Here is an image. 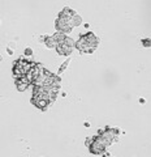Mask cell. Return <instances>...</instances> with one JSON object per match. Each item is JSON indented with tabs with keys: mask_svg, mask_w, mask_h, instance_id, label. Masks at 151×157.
<instances>
[{
	"mask_svg": "<svg viewBox=\"0 0 151 157\" xmlns=\"http://www.w3.org/2000/svg\"><path fill=\"white\" fill-rule=\"evenodd\" d=\"M81 38H84L87 45L91 46V47H96L98 46V43H99V38H96L95 34L92 32H87L86 34H82Z\"/></svg>",
	"mask_w": 151,
	"mask_h": 157,
	"instance_id": "obj_4",
	"label": "cell"
},
{
	"mask_svg": "<svg viewBox=\"0 0 151 157\" xmlns=\"http://www.w3.org/2000/svg\"><path fill=\"white\" fill-rule=\"evenodd\" d=\"M113 141H111L110 139L107 137L102 136V135H98V136H94V140H92L91 145L89 147V149L92 155H103L106 148L108 145H111Z\"/></svg>",
	"mask_w": 151,
	"mask_h": 157,
	"instance_id": "obj_1",
	"label": "cell"
},
{
	"mask_svg": "<svg viewBox=\"0 0 151 157\" xmlns=\"http://www.w3.org/2000/svg\"><path fill=\"white\" fill-rule=\"evenodd\" d=\"M68 64H69V59H68V60H65L64 63H63V66L59 68V73H63V72H64V71H65V68L68 67Z\"/></svg>",
	"mask_w": 151,
	"mask_h": 157,
	"instance_id": "obj_12",
	"label": "cell"
},
{
	"mask_svg": "<svg viewBox=\"0 0 151 157\" xmlns=\"http://www.w3.org/2000/svg\"><path fill=\"white\" fill-rule=\"evenodd\" d=\"M45 43H46V46L48 48H56L57 47V43H56L55 39H53V37H46L45 38Z\"/></svg>",
	"mask_w": 151,
	"mask_h": 157,
	"instance_id": "obj_8",
	"label": "cell"
},
{
	"mask_svg": "<svg viewBox=\"0 0 151 157\" xmlns=\"http://www.w3.org/2000/svg\"><path fill=\"white\" fill-rule=\"evenodd\" d=\"M72 50H73V47L65 45V43H60V45H57V47H56L57 54H59V55H65V56L70 55Z\"/></svg>",
	"mask_w": 151,
	"mask_h": 157,
	"instance_id": "obj_6",
	"label": "cell"
},
{
	"mask_svg": "<svg viewBox=\"0 0 151 157\" xmlns=\"http://www.w3.org/2000/svg\"><path fill=\"white\" fill-rule=\"evenodd\" d=\"M31 104L35 105L38 109H41L43 111H46L48 109V106H50L52 102L50 100H46V98H39V97H31Z\"/></svg>",
	"mask_w": 151,
	"mask_h": 157,
	"instance_id": "obj_2",
	"label": "cell"
},
{
	"mask_svg": "<svg viewBox=\"0 0 151 157\" xmlns=\"http://www.w3.org/2000/svg\"><path fill=\"white\" fill-rule=\"evenodd\" d=\"M92 140H94V137H92V136L87 137V139H86V145H87V147H90V145H91V143H92Z\"/></svg>",
	"mask_w": 151,
	"mask_h": 157,
	"instance_id": "obj_14",
	"label": "cell"
},
{
	"mask_svg": "<svg viewBox=\"0 0 151 157\" xmlns=\"http://www.w3.org/2000/svg\"><path fill=\"white\" fill-rule=\"evenodd\" d=\"M25 55L26 56H31L33 55V50H31V48H29V47L25 48Z\"/></svg>",
	"mask_w": 151,
	"mask_h": 157,
	"instance_id": "obj_13",
	"label": "cell"
},
{
	"mask_svg": "<svg viewBox=\"0 0 151 157\" xmlns=\"http://www.w3.org/2000/svg\"><path fill=\"white\" fill-rule=\"evenodd\" d=\"M142 46L143 47H151V38H143L142 39Z\"/></svg>",
	"mask_w": 151,
	"mask_h": 157,
	"instance_id": "obj_11",
	"label": "cell"
},
{
	"mask_svg": "<svg viewBox=\"0 0 151 157\" xmlns=\"http://www.w3.org/2000/svg\"><path fill=\"white\" fill-rule=\"evenodd\" d=\"M82 24V17L80 16V14H76L74 17H72L70 18V25L74 28V26H80Z\"/></svg>",
	"mask_w": 151,
	"mask_h": 157,
	"instance_id": "obj_10",
	"label": "cell"
},
{
	"mask_svg": "<svg viewBox=\"0 0 151 157\" xmlns=\"http://www.w3.org/2000/svg\"><path fill=\"white\" fill-rule=\"evenodd\" d=\"M76 11L74 9H72V8H68V7H65L63 11L60 12V14L59 16H63V17H67V18H72V17H74L76 16Z\"/></svg>",
	"mask_w": 151,
	"mask_h": 157,
	"instance_id": "obj_7",
	"label": "cell"
},
{
	"mask_svg": "<svg viewBox=\"0 0 151 157\" xmlns=\"http://www.w3.org/2000/svg\"><path fill=\"white\" fill-rule=\"evenodd\" d=\"M76 47L78 48L81 52H85V54H92V52L95 51V48H96V47H91V46H89V45L86 43L85 39H84V38H81V37H80L78 41L76 42Z\"/></svg>",
	"mask_w": 151,
	"mask_h": 157,
	"instance_id": "obj_3",
	"label": "cell"
},
{
	"mask_svg": "<svg viewBox=\"0 0 151 157\" xmlns=\"http://www.w3.org/2000/svg\"><path fill=\"white\" fill-rule=\"evenodd\" d=\"M8 54H9V55H12V54H13V51L11 50V48H8Z\"/></svg>",
	"mask_w": 151,
	"mask_h": 157,
	"instance_id": "obj_15",
	"label": "cell"
},
{
	"mask_svg": "<svg viewBox=\"0 0 151 157\" xmlns=\"http://www.w3.org/2000/svg\"><path fill=\"white\" fill-rule=\"evenodd\" d=\"M29 84H30V81L26 78V76L20 77V78H17L16 80V86H17V89L20 92H25L29 88Z\"/></svg>",
	"mask_w": 151,
	"mask_h": 157,
	"instance_id": "obj_5",
	"label": "cell"
},
{
	"mask_svg": "<svg viewBox=\"0 0 151 157\" xmlns=\"http://www.w3.org/2000/svg\"><path fill=\"white\" fill-rule=\"evenodd\" d=\"M52 37H53V39H55V41H56L57 45H60V43H63V42H64V39L67 38L65 34H64V33H60V32H56V33L53 34Z\"/></svg>",
	"mask_w": 151,
	"mask_h": 157,
	"instance_id": "obj_9",
	"label": "cell"
}]
</instances>
